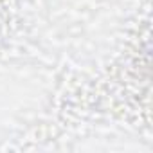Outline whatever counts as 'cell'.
I'll list each match as a JSON object with an SVG mask.
<instances>
[]
</instances>
